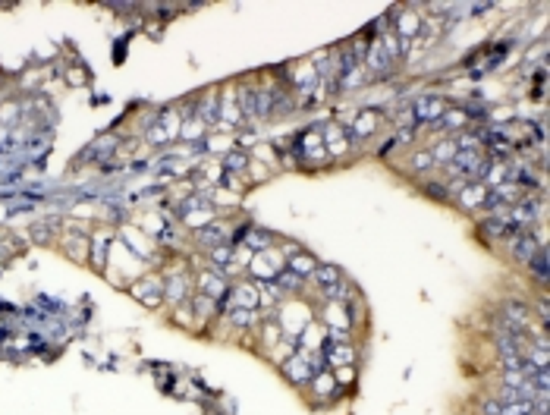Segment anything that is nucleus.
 Returning a JSON list of instances; mask_svg holds the SVG:
<instances>
[{
  "instance_id": "16",
  "label": "nucleus",
  "mask_w": 550,
  "mask_h": 415,
  "mask_svg": "<svg viewBox=\"0 0 550 415\" xmlns=\"http://www.w3.org/2000/svg\"><path fill=\"white\" fill-rule=\"evenodd\" d=\"M456 151H459L456 148V139H440V142L431 148V158H434V164H450Z\"/></svg>"
},
{
  "instance_id": "23",
  "label": "nucleus",
  "mask_w": 550,
  "mask_h": 415,
  "mask_svg": "<svg viewBox=\"0 0 550 415\" xmlns=\"http://www.w3.org/2000/svg\"><path fill=\"white\" fill-rule=\"evenodd\" d=\"M224 167H226V170H245V155H243V151H233V155H226Z\"/></svg>"
},
{
  "instance_id": "7",
  "label": "nucleus",
  "mask_w": 550,
  "mask_h": 415,
  "mask_svg": "<svg viewBox=\"0 0 550 415\" xmlns=\"http://www.w3.org/2000/svg\"><path fill=\"white\" fill-rule=\"evenodd\" d=\"M447 110H450V107H447V101H444V98H421V101L418 104H415V120H428V123H437V120L440 117H444V113Z\"/></svg>"
},
{
  "instance_id": "9",
  "label": "nucleus",
  "mask_w": 550,
  "mask_h": 415,
  "mask_svg": "<svg viewBox=\"0 0 550 415\" xmlns=\"http://www.w3.org/2000/svg\"><path fill=\"white\" fill-rule=\"evenodd\" d=\"M312 280L318 283L321 293H327V290H333V286L343 283V274H340V267H333V264H318L314 274H312Z\"/></svg>"
},
{
  "instance_id": "13",
  "label": "nucleus",
  "mask_w": 550,
  "mask_h": 415,
  "mask_svg": "<svg viewBox=\"0 0 550 415\" xmlns=\"http://www.w3.org/2000/svg\"><path fill=\"white\" fill-rule=\"evenodd\" d=\"M421 192H425V196H431L434 202H453L450 183H444V179H425V183H421Z\"/></svg>"
},
{
  "instance_id": "12",
  "label": "nucleus",
  "mask_w": 550,
  "mask_h": 415,
  "mask_svg": "<svg viewBox=\"0 0 550 415\" xmlns=\"http://www.w3.org/2000/svg\"><path fill=\"white\" fill-rule=\"evenodd\" d=\"M233 299H236V309H249V312L258 309V290L249 283H239L236 290H233Z\"/></svg>"
},
{
  "instance_id": "22",
  "label": "nucleus",
  "mask_w": 550,
  "mask_h": 415,
  "mask_svg": "<svg viewBox=\"0 0 550 415\" xmlns=\"http://www.w3.org/2000/svg\"><path fill=\"white\" fill-rule=\"evenodd\" d=\"M481 415H503V403H497L494 397H485L481 400V409H478Z\"/></svg>"
},
{
  "instance_id": "15",
  "label": "nucleus",
  "mask_w": 550,
  "mask_h": 415,
  "mask_svg": "<svg viewBox=\"0 0 550 415\" xmlns=\"http://www.w3.org/2000/svg\"><path fill=\"white\" fill-rule=\"evenodd\" d=\"M236 98H239V113H243V120H255V85H239Z\"/></svg>"
},
{
  "instance_id": "1",
  "label": "nucleus",
  "mask_w": 550,
  "mask_h": 415,
  "mask_svg": "<svg viewBox=\"0 0 550 415\" xmlns=\"http://www.w3.org/2000/svg\"><path fill=\"white\" fill-rule=\"evenodd\" d=\"M318 371H324V365H321V359H308L305 352H299V356H293L290 362H283V374H286V381L290 384H308V381L314 378Z\"/></svg>"
},
{
  "instance_id": "2",
  "label": "nucleus",
  "mask_w": 550,
  "mask_h": 415,
  "mask_svg": "<svg viewBox=\"0 0 550 415\" xmlns=\"http://www.w3.org/2000/svg\"><path fill=\"white\" fill-rule=\"evenodd\" d=\"M541 239L535 236L532 230H519V233H513V236L506 239V249H509V255H513L519 264H528V258L535 255V252L541 249Z\"/></svg>"
},
{
  "instance_id": "6",
  "label": "nucleus",
  "mask_w": 550,
  "mask_h": 415,
  "mask_svg": "<svg viewBox=\"0 0 550 415\" xmlns=\"http://www.w3.org/2000/svg\"><path fill=\"white\" fill-rule=\"evenodd\" d=\"M321 352H324L327 365H333V368H340V365H352V362H355V350H352V343H331V340H324Z\"/></svg>"
},
{
  "instance_id": "17",
  "label": "nucleus",
  "mask_w": 550,
  "mask_h": 415,
  "mask_svg": "<svg viewBox=\"0 0 550 415\" xmlns=\"http://www.w3.org/2000/svg\"><path fill=\"white\" fill-rule=\"evenodd\" d=\"M409 167H412V173H431L434 167H437V164H434V158H431V148L418 151V155L409 158Z\"/></svg>"
},
{
  "instance_id": "5",
  "label": "nucleus",
  "mask_w": 550,
  "mask_h": 415,
  "mask_svg": "<svg viewBox=\"0 0 550 415\" xmlns=\"http://www.w3.org/2000/svg\"><path fill=\"white\" fill-rule=\"evenodd\" d=\"M226 290H230V283L224 280V274L217 271H205L198 274V293L207 299H214V302H220V299L226 296Z\"/></svg>"
},
{
  "instance_id": "24",
  "label": "nucleus",
  "mask_w": 550,
  "mask_h": 415,
  "mask_svg": "<svg viewBox=\"0 0 550 415\" xmlns=\"http://www.w3.org/2000/svg\"><path fill=\"white\" fill-rule=\"evenodd\" d=\"M528 415H544V412H528Z\"/></svg>"
},
{
  "instance_id": "21",
  "label": "nucleus",
  "mask_w": 550,
  "mask_h": 415,
  "mask_svg": "<svg viewBox=\"0 0 550 415\" xmlns=\"http://www.w3.org/2000/svg\"><path fill=\"white\" fill-rule=\"evenodd\" d=\"M230 321H233L236 327H252V324H255V312H249V309H236V312L230 314Z\"/></svg>"
},
{
  "instance_id": "11",
  "label": "nucleus",
  "mask_w": 550,
  "mask_h": 415,
  "mask_svg": "<svg viewBox=\"0 0 550 415\" xmlns=\"http://www.w3.org/2000/svg\"><path fill=\"white\" fill-rule=\"evenodd\" d=\"M314 267H318V261L312 255H305V252H296V255H290V261H286V271H293L299 280H312Z\"/></svg>"
},
{
  "instance_id": "3",
  "label": "nucleus",
  "mask_w": 550,
  "mask_h": 415,
  "mask_svg": "<svg viewBox=\"0 0 550 415\" xmlns=\"http://www.w3.org/2000/svg\"><path fill=\"white\" fill-rule=\"evenodd\" d=\"M453 202L459 205L462 211H478V208H485V202H487V186L485 183H466L453 196Z\"/></svg>"
},
{
  "instance_id": "18",
  "label": "nucleus",
  "mask_w": 550,
  "mask_h": 415,
  "mask_svg": "<svg viewBox=\"0 0 550 415\" xmlns=\"http://www.w3.org/2000/svg\"><path fill=\"white\" fill-rule=\"evenodd\" d=\"M274 283H277V290H280V286H283L286 293H296L299 286H305V280H299L296 274H293V271H286V267H283V271H280L277 277H274Z\"/></svg>"
},
{
  "instance_id": "4",
  "label": "nucleus",
  "mask_w": 550,
  "mask_h": 415,
  "mask_svg": "<svg viewBox=\"0 0 550 415\" xmlns=\"http://www.w3.org/2000/svg\"><path fill=\"white\" fill-rule=\"evenodd\" d=\"M365 66H368V72H371V76H378V79H387L393 70H397V63H393V60L387 57V51L380 48V38L371 44V51H368Z\"/></svg>"
},
{
  "instance_id": "14",
  "label": "nucleus",
  "mask_w": 550,
  "mask_h": 415,
  "mask_svg": "<svg viewBox=\"0 0 550 415\" xmlns=\"http://www.w3.org/2000/svg\"><path fill=\"white\" fill-rule=\"evenodd\" d=\"M525 267H528V274H535V277L541 280V283H547L550 267H547V249H544V245H541V249L535 252L532 258H528V264H525Z\"/></svg>"
},
{
  "instance_id": "10",
  "label": "nucleus",
  "mask_w": 550,
  "mask_h": 415,
  "mask_svg": "<svg viewBox=\"0 0 550 415\" xmlns=\"http://www.w3.org/2000/svg\"><path fill=\"white\" fill-rule=\"evenodd\" d=\"M239 243H245L249 249H255V252H267V249H274V236L267 230H258V226H249V230H243L239 233Z\"/></svg>"
},
{
  "instance_id": "8",
  "label": "nucleus",
  "mask_w": 550,
  "mask_h": 415,
  "mask_svg": "<svg viewBox=\"0 0 550 415\" xmlns=\"http://www.w3.org/2000/svg\"><path fill=\"white\" fill-rule=\"evenodd\" d=\"M196 243L205 245V249H217V245L226 243V226L224 224H205L196 230Z\"/></svg>"
},
{
  "instance_id": "20",
  "label": "nucleus",
  "mask_w": 550,
  "mask_h": 415,
  "mask_svg": "<svg viewBox=\"0 0 550 415\" xmlns=\"http://www.w3.org/2000/svg\"><path fill=\"white\" fill-rule=\"evenodd\" d=\"M211 258L217 261V267H226L233 264V249L230 245H217V249H211Z\"/></svg>"
},
{
  "instance_id": "19",
  "label": "nucleus",
  "mask_w": 550,
  "mask_h": 415,
  "mask_svg": "<svg viewBox=\"0 0 550 415\" xmlns=\"http://www.w3.org/2000/svg\"><path fill=\"white\" fill-rule=\"evenodd\" d=\"M167 299H170V302H186V299H189V293H186V280L183 277H177V280H170V283H167Z\"/></svg>"
}]
</instances>
